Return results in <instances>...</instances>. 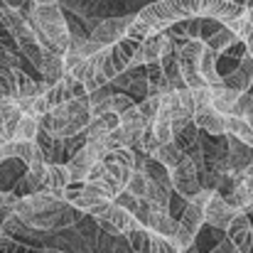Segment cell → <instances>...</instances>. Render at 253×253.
Here are the masks:
<instances>
[{
  "label": "cell",
  "mask_w": 253,
  "mask_h": 253,
  "mask_svg": "<svg viewBox=\"0 0 253 253\" xmlns=\"http://www.w3.org/2000/svg\"><path fill=\"white\" fill-rule=\"evenodd\" d=\"M17 221L25 229L32 231H62L69 229L79 221V214L62 194L54 192H42V194H30L20 197L15 211Z\"/></svg>",
  "instance_id": "cell-2"
},
{
  "label": "cell",
  "mask_w": 253,
  "mask_h": 253,
  "mask_svg": "<svg viewBox=\"0 0 253 253\" xmlns=\"http://www.w3.org/2000/svg\"><path fill=\"white\" fill-rule=\"evenodd\" d=\"M194 93V123L202 133L211 135V138H224L226 135V116H221L214 103H211V93L209 88H199V91H192Z\"/></svg>",
  "instance_id": "cell-6"
},
{
  "label": "cell",
  "mask_w": 253,
  "mask_h": 253,
  "mask_svg": "<svg viewBox=\"0 0 253 253\" xmlns=\"http://www.w3.org/2000/svg\"><path fill=\"white\" fill-rule=\"evenodd\" d=\"M0 253H67V251H57V249H35V246L20 244L15 236L0 234Z\"/></svg>",
  "instance_id": "cell-31"
},
{
  "label": "cell",
  "mask_w": 253,
  "mask_h": 253,
  "mask_svg": "<svg viewBox=\"0 0 253 253\" xmlns=\"http://www.w3.org/2000/svg\"><path fill=\"white\" fill-rule=\"evenodd\" d=\"M145 72H148V96H168V93L174 91L160 62L148 64V67H145Z\"/></svg>",
  "instance_id": "cell-21"
},
{
  "label": "cell",
  "mask_w": 253,
  "mask_h": 253,
  "mask_svg": "<svg viewBox=\"0 0 253 253\" xmlns=\"http://www.w3.org/2000/svg\"><path fill=\"white\" fill-rule=\"evenodd\" d=\"M86 96H88L86 86L79 84L77 79H72L69 74H64L57 84L49 86V91L44 93V101H47V106L52 111V108H57L62 103H69V101H77V98H86Z\"/></svg>",
  "instance_id": "cell-15"
},
{
  "label": "cell",
  "mask_w": 253,
  "mask_h": 253,
  "mask_svg": "<svg viewBox=\"0 0 253 253\" xmlns=\"http://www.w3.org/2000/svg\"><path fill=\"white\" fill-rule=\"evenodd\" d=\"M160 101H163V96H148V98H143L140 103H138V108H140V113L153 123L155 118H158V113H160Z\"/></svg>",
  "instance_id": "cell-34"
},
{
  "label": "cell",
  "mask_w": 253,
  "mask_h": 253,
  "mask_svg": "<svg viewBox=\"0 0 253 253\" xmlns=\"http://www.w3.org/2000/svg\"><path fill=\"white\" fill-rule=\"evenodd\" d=\"M244 15L246 7L231 0H158L135 12V20L126 37L145 42L150 35L168 32L169 27L187 20H216L221 25H229Z\"/></svg>",
  "instance_id": "cell-1"
},
{
  "label": "cell",
  "mask_w": 253,
  "mask_h": 253,
  "mask_svg": "<svg viewBox=\"0 0 253 253\" xmlns=\"http://www.w3.org/2000/svg\"><path fill=\"white\" fill-rule=\"evenodd\" d=\"M93 219H96L98 229H101L103 234H108V236H126L130 229L140 226V221H138L130 211H126L116 199L108 202V204H106Z\"/></svg>",
  "instance_id": "cell-10"
},
{
  "label": "cell",
  "mask_w": 253,
  "mask_h": 253,
  "mask_svg": "<svg viewBox=\"0 0 253 253\" xmlns=\"http://www.w3.org/2000/svg\"><path fill=\"white\" fill-rule=\"evenodd\" d=\"M121 126V116L116 113H101L91 121V126L86 128V140H103L108 133H113Z\"/></svg>",
  "instance_id": "cell-20"
},
{
  "label": "cell",
  "mask_w": 253,
  "mask_h": 253,
  "mask_svg": "<svg viewBox=\"0 0 253 253\" xmlns=\"http://www.w3.org/2000/svg\"><path fill=\"white\" fill-rule=\"evenodd\" d=\"M91 121H93V113H91V103L86 96V98H77V101L52 108L47 116L40 118V128L49 133L54 140H72L86 133Z\"/></svg>",
  "instance_id": "cell-3"
},
{
  "label": "cell",
  "mask_w": 253,
  "mask_h": 253,
  "mask_svg": "<svg viewBox=\"0 0 253 253\" xmlns=\"http://www.w3.org/2000/svg\"><path fill=\"white\" fill-rule=\"evenodd\" d=\"M27 22L35 30V35L40 37L44 49H52V52L64 57V52L69 49V42H72V32H69V25H67V17H64L59 2L32 5Z\"/></svg>",
  "instance_id": "cell-4"
},
{
  "label": "cell",
  "mask_w": 253,
  "mask_h": 253,
  "mask_svg": "<svg viewBox=\"0 0 253 253\" xmlns=\"http://www.w3.org/2000/svg\"><path fill=\"white\" fill-rule=\"evenodd\" d=\"M108 155L103 140H86L82 145V150L77 155L69 158V163H64L69 168V174H72V182H86L91 169L96 168L98 163H103Z\"/></svg>",
  "instance_id": "cell-9"
},
{
  "label": "cell",
  "mask_w": 253,
  "mask_h": 253,
  "mask_svg": "<svg viewBox=\"0 0 253 253\" xmlns=\"http://www.w3.org/2000/svg\"><path fill=\"white\" fill-rule=\"evenodd\" d=\"M246 214H253V202L249 204V209H246Z\"/></svg>",
  "instance_id": "cell-38"
},
{
  "label": "cell",
  "mask_w": 253,
  "mask_h": 253,
  "mask_svg": "<svg viewBox=\"0 0 253 253\" xmlns=\"http://www.w3.org/2000/svg\"><path fill=\"white\" fill-rule=\"evenodd\" d=\"M42 82L47 86H54L64 74H67V67H64V57L52 52V49H44V62H42Z\"/></svg>",
  "instance_id": "cell-19"
},
{
  "label": "cell",
  "mask_w": 253,
  "mask_h": 253,
  "mask_svg": "<svg viewBox=\"0 0 253 253\" xmlns=\"http://www.w3.org/2000/svg\"><path fill=\"white\" fill-rule=\"evenodd\" d=\"M209 253H239V249H236L229 239H221V241H219V244H216Z\"/></svg>",
  "instance_id": "cell-36"
},
{
  "label": "cell",
  "mask_w": 253,
  "mask_h": 253,
  "mask_svg": "<svg viewBox=\"0 0 253 253\" xmlns=\"http://www.w3.org/2000/svg\"><path fill=\"white\" fill-rule=\"evenodd\" d=\"M209 93H211V103H214V108L221 113V116H236V106H239V98H241V93H236V91H231V88H226L224 82L219 86H209Z\"/></svg>",
  "instance_id": "cell-18"
},
{
  "label": "cell",
  "mask_w": 253,
  "mask_h": 253,
  "mask_svg": "<svg viewBox=\"0 0 253 253\" xmlns=\"http://www.w3.org/2000/svg\"><path fill=\"white\" fill-rule=\"evenodd\" d=\"M150 231L165 236V239H174L177 236V219H172V214H163V211H153L148 224H145Z\"/></svg>",
  "instance_id": "cell-27"
},
{
  "label": "cell",
  "mask_w": 253,
  "mask_h": 253,
  "mask_svg": "<svg viewBox=\"0 0 253 253\" xmlns=\"http://www.w3.org/2000/svg\"><path fill=\"white\" fill-rule=\"evenodd\" d=\"M216 62H219L216 52H211L209 47H204V52H202V57H199V74H202V79L207 82V86L221 84V72H219Z\"/></svg>",
  "instance_id": "cell-22"
},
{
  "label": "cell",
  "mask_w": 253,
  "mask_h": 253,
  "mask_svg": "<svg viewBox=\"0 0 253 253\" xmlns=\"http://www.w3.org/2000/svg\"><path fill=\"white\" fill-rule=\"evenodd\" d=\"M37 133H40V118L22 116L20 123H17V128H15L12 140H17V143H35L37 140Z\"/></svg>",
  "instance_id": "cell-29"
},
{
  "label": "cell",
  "mask_w": 253,
  "mask_h": 253,
  "mask_svg": "<svg viewBox=\"0 0 253 253\" xmlns=\"http://www.w3.org/2000/svg\"><path fill=\"white\" fill-rule=\"evenodd\" d=\"M204 42L202 40H189L184 42L182 47H174L177 49V62H179V74L184 79V86L189 91H199V88H209L207 82L202 79L199 74V57L204 52Z\"/></svg>",
  "instance_id": "cell-7"
},
{
  "label": "cell",
  "mask_w": 253,
  "mask_h": 253,
  "mask_svg": "<svg viewBox=\"0 0 253 253\" xmlns=\"http://www.w3.org/2000/svg\"><path fill=\"white\" fill-rule=\"evenodd\" d=\"M236 116H239V118H246V121L253 126V93H244V96L239 98Z\"/></svg>",
  "instance_id": "cell-35"
},
{
  "label": "cell",
  "mask_w": 253,
  "mask_h": 253,
  "mask_svg": "<svg viewBox=\"0 0 253 253\" xmlns=\"http://www.w3.org/2000/svg\"><path fill=\"white\" fill-rule=\"evenodd\" d=\"M128 246L133 249V253H182L174 239H165L155 231H150L148 226H135L126 234Z\"/></svg>",
  "instance_id": "cell-11"
},
{
  "label": "cell",
  "mask_w": 253,
  "mask_h": 253,
  "mask_svg": "<svg viewBox=\"0 0 253 253\" xmlns=\"http://www.w3.org/2000/svg\"><path fill=\"white\" fill-rule=\"evenodd\" d=\"M236 214H241V211H236L221 194L211 192V197H209V202H207V209H204V221H207L211 229L226 234L229 226H231V221L236 219Z\"/></svg>",
  "instance_id": "cell-14"
},
{
  "label": "cell",
  "mask_w": 253,
  "mask_h": 253,
  "mask_svg": "<svg viewBox=\"0 0 253 253\" xmlns=\"http://www.w3.org/2000/svg\"><path fill=\"white\" fill-rule=\"evenodd\" d=\"M226 135L246 143L253 148V126L246 121V118H239V116H229L226 118Z\"/></svg>",
  "instance_id": "cell-28"
},
{
  "label": "cell",
  "mask_w": 253,
  "mask_h": 253,
  "mask_svg": "<svg viewBox=\"0 0 253 253\" xmlns=\"http://www.w3.org/2000/svg\"><path fill=\"white\" fill-rule=\"evenodd\" d=\"M49 91V86L44 84L42 79H32L25 72H17V98H40Z\"/></svg>",
  "instance_id": "cell-26"
},
{
  "label": "cell",
  "mask_w": 253,
  "mask_h": 253,
  "mask_svg": "<svg viewBox=\"0 0 253 253\" xmlns=\"http://www.w3.org/2000/svg\"><path fill=\"white\" fill-rule=\"evenodd\" d=\"M169 182H172V192L177 197H182L184 202H189L192 197H197L202 192V182H199V168L192 158H182V163L174 169H169Z\"/></svg>",
  "instance_id": "cell-12"
},
{
  "label": "cell",
  "mask_w": 253,
  "mask_h": 253,
  "mask_svg": "<svg viewBox=\"0 0 253 253\" xmlns=\"http://www.w3.org/2000/svg\"><path fill=\"white\" fill-rule=\"evenodd\" d=\"M226 202H229L236 211H246L249 204L253 202V179H249V177H239L236 189H234L231 197H226Z\"/></svg>",
  "instance_id": "cell-24"
},
{
  "label": "cell",
  "mask_w": 253,
  "mask_h": 253,
  "mask_svg": "<svg viewBox=\"0 0 253 253\" xmlns=\"http://www.w3.org/2000/svg\"><path fill=\"white\" fill-rule=\"evenodd\" d=\"M126 192L133 194L135 199H148V192H150V179H148V174H145L143 169H135L133 177H130V182H128V187H126Z\"/></svg>",
  "instance_id": "cell-33"
},
{
  "label": "cell",
  "mask_w": 253,
  "mask_h": 253,
  "mask_svg": "<svg viewBox=\"0 0 253 253\" xmlns=\"http://www.w3.org/2000/svg\"><path fill=\"white\" fill-rule=\"evenodd\" d=\"M236 42H241V40H239V37H236V35H234L229 27H221V30H219L216 35H211V37H209L204 44H207L211 52H216V57H219V54H224L229 47H234Z\"/></svg>",
  "instance_id": "cell-32"
},
{
  "label": "cell",
  "mask_w": 253,
  "mask_h": 253,
  "mask_svg": "<svg viewBox=\"0 0 253 253\" xmlns=\"http://www.w3.org/2000/svg\"><path fill=\"white\" fill-rule=\"evenodd\" d=\"M182 158H184V153H182L174 143L160 145V148L153 153V160H155V163H160L165 169H174L179 163H182Z\"/></svg>",
  "instance_id": "cell-30"
},
{
  "label": "cell",
  "mask_w": 253,
  "mask_h": 253,
  "mask_svg": "<svg viewBox=\"0 0 253 253\" xmlns=\"http://www.w3.org/2000/svg\"><path fill=\"white\" fill-rule=\"evenodd\" d=\"M172 49H174V44H172V40H169L168 32L150 35L145 42H140V49L135 52V57H133V64H130V67H148V64L163 62Z\"/></svg>",
  "instance_id": "cell-13"
},
{
  "label": "cell",
  "mask_w": 253,
  "mask_h": 253,
  "mask_svg": "<svg viewBox=\"0 0 253 253\" xmlns=\"http://www.w3.org/2000/svg\"><path fill=\"white\" fill-rule=\"evenodd\" d=\"M59 0H32V5H54Z\"/></svg>",
  "instance_id": "cell-37"
},
{
  "label": "cell",
  "mask_w": 253,
  "mask_h": 253,
  "mask_svg": "<svg viewBox=\"0 0 253 253\" xmlns=\"http://www.w3.org/2000/svg\"><path fill=\"white\" fill-rule=\"evenodd\" d=\"M221 82L226 88H231V91H236V93H249L253 86V57L251 54H246L244 59H241V64L236 67V72H231V74H226V77H221Z\"/></svg>",
  "instance_id": "cell-17"
},
{
  "label": "cell",
  "mask_w": 253,
  "mask_h": 253,
  "mask_svg": "<svg viewBox=\"0 0 253 253\" xmlns=\"http://www.w3.org/2000/svg\"><path fill=\"white\" fill-rule=\"evenodd\" d=\"M135 15H121V17H106L101 22H96L91 27V35H88V42L103 52V49H111L113 44H118L121 40H126L130 25H133Z\"/></svg>",
  "instance_id": "cell-8"
},
{
  "label": "cell",
  "mask_w": 253,
  "mask_h": 253,
  "mask_svg": "<svg viewBox=\"0 0 253 253\" xmlns=\"http://www.w3.org/2000/svg\"><path fill=\"white\" fill-rule=\"evenodd\" d=\"M69 182H72V174L64 163H49V168H47V189L49 192L62 194Z\"/></svg>",
  "instance_id": "cell-23"
},
{
  "label": "cell",
  "mask_w": 253,
  "mask_h": 253,
  "mask_svg": "<svg viewBox=\"0 0 253 253\" xmlns=\"http://www.w3.org/2000/svg\"><path fill=\"white\" fill-rule=\"evenodd\" d=\"M153 123L140 113V108H138V103L130 108V111H126L123 116H121V128H126L128 133H133L135 138H143V133L150 128Z\"/></svg>",
  "instance_id": "cell-25"
},
{
  "label": "cell",
  "mask_w": 253,
  "mask_h": 253,
  "mask_svg": "<svg viewBox=\"0 0 253 253\" xmlns=\"http://www.w3.org/2000/svg\"><path fill=\"white\" fill-rule=\"evenodd\" d=\"M226 239L239 249V253H253V224L246 211L236 214V219L226 231Z\"/></svg>",
  "instance_id": "cell-16"
},
{
  "label": "cell",
  "mask_w": 253,
  "mask_h": 253,
  "mask_svg": "<svg viewBox=\"0 0 253 253\" xmlns=\"http://www.w3.org/2000/svg\"><path fill=\"white\" fill-rule=\"evenodd\" d=\"M209 197H211V192H209V189H202L197 197H192V199L187 202L184 211H182L179 219H177V236H174V241H177V246H179L182 253L197 244V236H199L202 226L207 224V221H204V209H207Z\"/></svg>",
  "instance_id": "cell-5"
}]
</instances>
